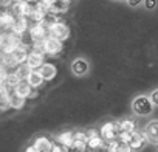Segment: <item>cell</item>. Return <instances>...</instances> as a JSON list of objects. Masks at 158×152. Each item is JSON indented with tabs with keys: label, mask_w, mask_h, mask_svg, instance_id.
Returning <instances> with one entry per match:
<instances>
[{
	"label": "cell",
	"mask_w": 158,
	"mask_h": 152,
	"mask_svg": "<svg viewBox=\"0 0 158 152\" xmlns=\"http://www.w3.org/2000/svg\"><path fill=\"white\" fill-rule=\"evenodd\" d=\"M87 147H89L87 141H77V140H74V144H73L71 150H76V152H89Z\"/></svg>",
	"instance_id": "cb8c5ba5"
},
{
	"label": "cell",
	"mask_w": 158,
	"mask_h": 152,
	"mask_svg": "<svg viewBox=\"0 0 158 152\" xmlns=\"http://www.w3.org/2000/svg\"><path fill=\"white\" fill-rule=\"evenodd\" d=\"M118 140H119L123 144H129V146H130V143H132V140H133V133H129V132H119Z\"/></svg>",
	"instance_id": "484cf974"
},
{
	"label": "cell",
	"mask_w": 158,
	"mask_h": 152,
	"mask_svg": "<svg viewBox=\"0 0 158 152\" xmlns=\"http://www.w3.org/2000/svg\"><path fill=\"white\" fill-rule=\"evenodd\" d=\"M71 71L77 76H84L87 71H89V62L82 57H79V59H74L71 62Z\"/></svg>",
	"instance_id": "5bb4252c"
},
{
	"label": "cell",
	"mask_w": 158,
	"mask_h": 152,
	"mask_svg": "<svg viewBox=\"0 0 158 152\" xmlns=\"http://www.w3.org/2000/svg\"><path fill=\"white\" fill-rule=\"evenodd\" d=\"M156 0H144V8L146 10H155Z\"/></svg>",
	"instance_id": "83f0119b"
},
{
	"label": "cell",
	"mask_w": 158,
	"mask_h": 152,
	"mask_svg": "<svg viewBox=\"0 0 158 152\" xmlns=\"http://www.w3.org/2000/svg\"><path fill=\"white\" fill-rule=\"evenodd\" d=\"M143 132H144L146 138H147L150 143H153V144L158 146V120L149 121V123L146 124V127H144Z\"/></svg>",
	"instance_id": "ba28073f"
},
{
	"label": "cell",
	"mask_w": 158,
	"mask_h": 152,
	"mask_svg": "<svg viewBox=\"0 0 158 152\" xmlns=\"http://www.w3.org/2000/svg\"><path fill=\"white\" fill-rule=\"evenodd\" d=\"M33 92H34V89L28 84V81H27V79H25V81H22V82H19V84L14 87V95H16V96H19V98H23V99L31 98Z\"/></svg>",
	"instance_id": "30bf717a"
},
{
	"label": "cell",
	"mask_w": 158,
	"mask_h": 152,
	"mask_svg": "<svg viewBox=\"0 0 158 152\" xmlns=\"http://www.w3.org/2000/svg\"><path fill=\"white\" fill-rule=\"evenodd\" d=\"M57 141H59V144H60L62 147H65L67 150H70V149L73 147V144H74V133L70 132V130H65V132L59 133Z\"/></svg>",
	"instance_id": "9a60e30c"
},
{
	"label": "cell",
	"mask_w": 158,
	"mask_h": 152,
	"mask_svg": "<svg viewBox=\"0 0 158 152\" xmlns=\"http://www.w3.org/2000/svg\"><path fill=\"white\" fill-rule=\"evenodd\" d=\"M30 37L33 39V42H44L48 36H50V31H48V25L45 22L42 23H33L30 27V31H28Z\"/></svg>",
	"instance_id": "277c9868"
},
{
	"label": "cell",
	"mask_w": 158,
	"mask_h": 152,
	"mask_svg": "<svg viewBox=\"0 0 158 152\" xmlns=\"http://www.w3.org/2000/svg\"><path fill=\"white\" fill-rule=\"evenodd\" d=\"M34 8H36V6L30 5L28 2H16V3L11 6V11L14 13L16 17H27V19H30V16L33 14Z\"/></svg>",
	"instance_id": "52a82bcc"
},
{
	"label": "cell",
	"mask_w": 158,
	"mask_h": 152,
	"mask_svg": "<svg viewBox=\"0 0 158 152\" xmlns=\"http://www.w3.org/2000/svg\"><path fill=\"white\" fill-rule=\"evenodd\" d=\"M87 144H89V149H92V150H98V149H104L106 150V146H107L104 143V138L101 135L93 137V138H89L87 140Z\"/></svg>",
	"instance_id": "ffe728a7"
},
{
	"label": "cell",
	"mask_w": 158,
	"mask_h": 152,
	"mask_svg": "<svg viewBox=\"0 0 158 152\" xmlns=\"http://www.w3.org/2000/svg\"><path fill=\"white\" fill-rule=\"evenodd\" d=\"M47 16H48L47 11H44V10H40V8L36 6L34 11H33V14L30 16V20H31L33 23H42V22L47 20Z\"/></svg>",
	"instance_id": "44dd1931"
},
{
	"label": "cell",
	"mask_w": 158,
	"mask_h": 152,
	"mask_svg": "<svg viewBox=\"0 0 158 152\" xmlns=\"http://www.w3.org/2000/svg\"><path fill=\"white\" fill-rule=\"evenodd\" d=\"M27 64L30 65L31 70H40V67L45 64V53H40V51L33 50L30 53V56H28Z\"/></svg>",
	"instance_id": "9c48e42d"
},
{
	"label": "cell",
	"mask_w": 158,
	"mask_h": 152,
	"mask_svg": "<svg viewBox=\"0 0 158 152\" xmlns=\"http://www.w3.org/2000/svg\"><path fill=\"white\" fill-rule=\"evenodd\" d=\"M119 129H121V132L133 133L136 130V126H135V123L132 120H123V121H119Z\"/></svg>",
	"instance_id": "7402d4cb"
},
{
	"label": "cell",
	"mask_w": 158,
	"mask_h": 152,
	"mask_svg": "<svg viewBox=\"0 0 158 152\" xmlns=\"http://www.w3.org/2000/svg\"><path fill=\"white\" fill-rule=\"evenodd\" d=\"M34 146H36V149L39 152H51V149H53L54 144L47 137H37L36 141H34Z\"/></svg>",
	"instance_id": "d6986e66"
},
{
	"label": "cell",
	"mask_w": 158,
	"mask_h": 152,
	"mask_svg": "<svg viewBox=\"0 0 158 152\" xmlns=\"http://www.w3.org/2000/svg\"><path fill=\"white\" fill-rule=\"evenodd\" d=\"M127 3H129V6L136 8V6H139L141 3H144V0H127Z\"/></svg>",
	"instance_id": "f546056e"
},
{
	"label": "cell",
	"mask_w": 158,
	"mask_h": 152,
	"mask_svg": "<svg viewBox=\"0 0 158 152\" xmlns=\"http://www.w3.org/2000/svg\"><path fill=\"white\" fill-rule=\"evenodd\" d=\"M98 135H101L96 129H90V130H87V137L89 138H93V137H98Z\"/></svg>",
	"instance_id": "1f68e13d"
},
{
	"label": "cell",
	"mask_w": 158,
	"mask_h": 152,
	"mask_svg": "<svg viewBox=\"0 0 158 152\" xmlns=\"http://www.w3.org/2000/svg\"><path fill=\"white\" fill-rule=\"evenodd\" d=\"M0 3H2V6H3L5 10H8L10 6L14 5V0H0Z\"/></svg>",
	"instance_id": "4dcf8cb0"
},
{
	"label": "cell",
	"mask_w": 158,
	"mask_h": 152,
	"mask_svg": "<svg viewBox=\"0 0 158 152\" xmlns=\"http://www.w3.org/2000/svg\"><path fill=\"white\" fill-rule=\"evenodd\" d=\"M25 152H39L37 149H36V146L33 144V146H28L27 149H25Z\"/></svg>",
	"instance_id": "836d02e7"
},
{
	"label": "cell",
	"mask_w": 158,
	"mask_h": 152,
	"mask_svg": "<svg viewBox=\"0 0 158 152\" xmlns=\"http://www.w3.org/2000/svg\"><path fill=\"white\" fill-rule=\"evenodd\" d=\"M73 133H74V140H77V141H87L89 140L87 132H84V130H76Z\"/></svg>",
	"instance_id": "4316f807"
},
{
	"label": "cell",
	"mask_w": 158,
	"mask_h": 152,
	"mask_svg": "<svg viewBox=\"0 0 158 152\" xmlns=\"http://www.w3.org/2000/svg\"><path fill=\"white\" fill-rule=\"evenodd\" d=\"M150 101L153 103V106H158V89L150 93Z\"/></svg>",
	"instance_id": "f1b7e54d"
},
{
	"label": "cell",
	"mask_w": 158,
	"mask_h": 152,
	"mask_svg": "<svg viewBox=\"0 0 158 152\" xmlns=\"http://www.w3.org/2000/svg\"><path fill=\"white\" fill-rule=\"evenodd\" d=\"M16 19H17V17L14 16L13 11H10V10H3V13L0 14V25H2L3 31H10V30L13 28Z\"/></svg>",
	"instance_id": "8fae6325"
},
{
	"label": "cell",
	"mask_w": 158,
	"mask_h": 152,
	"mask_svg": "<svg viewBox=\"0 0 158 152\" xmlns=\"http://www.w3.org/2000/svg\"><path fill=\"white\" fill-rule=\"evenodd\" d=\"M68 8H70V2H68V0H54L53 5L50 6V13L59 16V14L68 11Z\"/></svg>",
	"instance_id": "e0dca14e"
},
{
	"label": "cell",
	"mask_w": 158,
	"mask_h": 152,
	"mask_svg": "<svg viewBox=\"0 0 158 152\" xmlns=\"http://www.w3.org/2000/svg\"><path fill=\"white\" fill-rule=\"evenodd\" d=\"M119 132H121V129H119V121L106 123V124L101 127V130H99L101 137H102L104 140H107V141H113V140H116L118 135H119Z\"/></svg>",
	"instance_id": "8992f818"
},
{
	"label": "cell",
	"mask_w": 158,
	"mask_h": 152,
	"mask_svg": "<svg viewBox=\"0 0 158 152\" xmlns=\"http://www.w3.org/2000/svg\"><path fill=\"white\" fill-rule=\"evenodd\" d=\"M147 143H149V140L146 138L144 132H138V130L133 132V140H132V143H130L132 150H141V149H144V146H146Z\"/></svg>",
	"instance_id": "4fadbf2b"
},
{
	"label": "cell",
	"mask_w": 158,
	"mask_h": 152,
	"mask_svg": "<svg viewBox=\"0 0 158 152\" xmlns=\"http://www.w3.org/2000/svg\"><path fill=\"white\" fill-rule=\"evenodd\" d=\"M132 110L139 115V116H146V115H150L153 112V103L150 101L149 96L146 95H139L136 96L133 101H132Z\"/></svg>",
	"instance_id": "7a4b0ae2"
},
{
	"label": "cell",
	"mask_w": 158,
	"mask_h": 152,
	"mask_svg": "<svg viewBox=\"0 0 158 152\" xmlns=\"http://www.w3.org/2000/svg\"><path fill=\"white\" fill-rule=\"evenodd\" d=\"M118 152H132V147H130L129 144H123V143H121V147H119Z\"/></svg>",
	"instance_id": "d6a6232c"
},
{
	"label": "cell",
	"mask_w": 158,
	"mask_h": 152,
	"mask_svg": "<svg viewBox=\"0 0 158 152\" xmlns=\"http://www.w3.org/2000/svg\"><path fill=\"white\" fill-rule=\"evenodd\" d=\"M156 152H158V147H156Z\"/></svg>",
	"instance_id": "e575fe53"
},
{
	"label": "cell",
	"mask_w": 158,
	"mask_h": 152,
	"mask_svg": "<svg viewBox=\"0 0 158 152\" xmlns=\"http://www.w3.org/2000/svg\"><path fill=\"white\" fill-rule=\"evenodd\" d=\"M10 31H13L14 34H17V36H20V37L25 36V33L30 31L28 19H27V17H17L16 22H14V25H13V28H11Z\"/></svg>",
	"instance_id": "7c38bea8"
},
{
	"label": "cell",
	"mask_w": 158,
	"mask_h": 152,
	"mask_svg": "<svg viewBox=\"0 0 158 152\" xmlns=\"http://www.w3.org/2000/svg\"><path fill=\"white\" fill-rule=\"evenodd\" d=\"M119 147H121V141H119V140H113V141H109V143H107L104 152H118Z\"/></svg>",
	"instance_id": "d4e9b609"
},
{
	"label": "cell",
	"mask_w": 158,
	"mask_h": 152,
	"mask_svg": "<svg viewBox=\"0 0 158 152\" xmlns=\"http://www.w3.org/2000/svg\"><path fill=\"white\" fill-rule=\"evenodd\" d=\"M48 31H50V36L54 37V39H59L60 42L67 40L70 37V28L65 22L59 20V22H54V23H50L48 25Z\"/></svg>",
	"instance_id": "3957f363"
},
{
	"label": "cell",
	"mask_w": 158,
	"mask_h": 152,
	"mask_svg": "<svg viewBox=\"0 0 158 152\" xmlns=\"http://www.w3.org/2000/svg\"><path fill=\"white\" fill-rule=\"evenodd\" d=\"M39 71H40V74L44 76L45 81H53V79L56 78V74H57V68H56V65H53V64H44Z\"/></svg>",
	"instance_id": "ac0fdd59"
},
{
	"label": "cell",
	"mask_w": 158,
	"mask_h": 152,
	"mask_svg": "<svg viewBox=\"0 0 158 152\" xmlns=\"http://www.w3.org/2000/svg\"><path fill=\"white\" fill-rule=\"evenodd\" d=\"M42 45H44V53L48 54V56H57V54L62 53V50H64L62 42H60L59 39L51 37V36H48V37L42 42Z\"/></svg>",
	"instance_id": "5b68a950"
},
{
	"label": "cell",
	"mask_w": 158,
	"mask_h": 152,
	"mask_svg": "<svg viewBox=\"0 0 158 152\" xmlns=\"http://www.w3.org/2000/svg\"><path fill=\"white\" fill-rule=\"evenodd\" d=\"M22 44V37L14 34L13 31H3L0 36V47H2L3 54H13Z\"/></svg>",
	"instance_id": "6da1fadb"
},
{
	"label": "cell",
	"mask_w": 158,
	"mask_h": 152,
	"mask_svg": "<svg viewBox=\"0 0 158 152\" xmlns=\"http://www.w3.org/2000/svg\"><path fill=\"white\" fill-rule=\"evenodd\" d=\"M27 81H28V84H30L34 90H37L39 87H42V84L45 82L44 76L40 74V71H39V70H33V71L30 73V76L27 78Z\"/></svg>",
	"instance_id": "2e32d148"
},
{
	"label": "cell",
	"mask_w": 158,
	"mask_h": 152,
	"mask_svg": "<svg viewBox=\"0 0 158 152\" xmlns=\"http://www.w3.org/2000/svg\"><path fill=\"white\" fill-rule=\"evenodd\" d=\"M68 2H71V0H68Z\"/></svg>",
	"instance_id": "d590c367"
},
{
	"label": "cell",
	"mask_w": 158,
	"mask_h": 152,
	"mask_svg": "<svg viewBox=\"0 0 158 152\" xmlns=\"http://www.w3.org/2000/svg\"><path fill=\"white\" fill-rule=\"evenodd\" d=\"M25 101H27V99L13 95V98H11V109H14V110H20V109L25 106Z\"/></svg>",
	"instance_id": "603a6c76"
}]
</instances>
